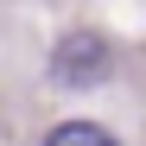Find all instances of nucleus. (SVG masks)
Instances as JSON below:
<instances>
[{
  "mask_svg": "<svg viewBox=\"0 0 146 146\" xmlns=\"http://www.w3.org/2000/svg\"><path fill=\"white\" fill-rule=\"evenodd\" d=\"M108 64H114L108 38H95V32H70V38H57V51H51V76L70 83V89H89V83L108 76Z\"/></svg>",
  "mask_w": 146,
  "mask_h": 146,
  "instance_id": "1",
  "label": "nucleus"
},
{
  "mask_svg": "<svg viewBox=\"0 0 146 146\" xmlns=\"http://www.w3.org/2000/svg\"><path fill=\"white\" fill-rule=\"evenodd\" d=\"M44 146H114V133L95 127V121H64V127L44 133Z\"/></svg>",
  "mask_w": 146,
  "mask_h": 146,
  "instance_id": "2",
  "label": "nucleus"
}]
</instances>
